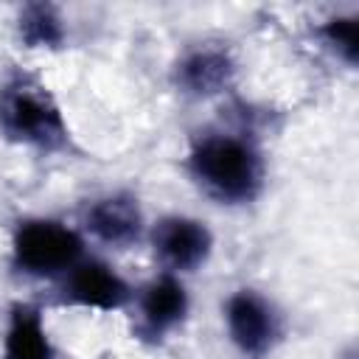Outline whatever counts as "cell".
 <instances>
[{"mask_svg":"<svg viewBox=\"0 0 359 359\" xmlns=\"http://www.w3.org/2000/svg\"><path fill=\"white\" fill-rule=\"evenodd\" d=\"M0 359H59L45 311L34 300H14L6 311Z\"/></svg>","mask_w":359,"mask_h":359,"instance_id":"30bf717a","label":"cell"},{"mask_svg":"<svg viewBox=\"0 0 359 359\" xmlns=\"http://www.w3.org/2000/svg\"><path fill=\"white\" fill-rule=\"evenodd\" d=\"M126 311H132V337L137 342L151 348L168 342L191 317V292L185 278L157 269L149 280L135 286Z\"/></svg>","mask_w":359,"mask_h":359,"instance_id":"5b68a950","label":"cell"},{"mask_svg":"<svg viewBox=\"0 0 359 359\" xmlns=\"http://www.w3.org/2000/svg\"><path fill=\"white\" fill-rule=\"evenodd\" d=\"M135 286L129 278L104 255L87 252L79 258L59 280H56V303L65 309H81V311H98V314H115L126 311L132 303Z\"/></svg>","mask_w":359,"mask_h":359,"instance_id":"8992f818","label":"cell"},{"mask_svg":"<svg viewBox=\"0 0 359 359\" xmlns=\"http://www.w3.org/2000/svg\"><path fill=\"white\" fill-rule=\"evenodd\" d=\"M0 137L48 157L73 149V132L59 98L39 76L22 67L0 79Z\"/></svg>","mask_w":359,"mask_h":359,"instance_id":"7a4b0ae2","label":"cell"},{"mask_svg":"<svg viewBox=\"0 0 359 359\" xmlns=\"http://www.w3.org/2000/svg\"><path fill=\"white\" fill-rule=\"evenodd\" d=\"M14 34H17V42L25 50L53 53V50H62L67 45L70 28H67V20H65L59 6L36 0V3H22L17 8Z\"/></svg>","mask_w":359,"mask_h":359,"instance_id":"8fae6325","label":"cell"},{"mask_svg":"<svg viewBox=\"0 0 359 359\" xmlns=\"http://www.w3.org/2000/svg\"><path fill=\"white\" fill-rule=\"evenodd\" d=\"M317 45L331 53L339 65H345L348 70L356 67L359 62V17L356 14H331L325 20H320L311 28Z\"/></svg>","mask_w":359,"mask_h":359,"instance_id":"7c38bea8","label":"cell"},{"mask_svg":"<svg viewBox=\"0 0 359 359\" xmlns=\"http://www.w3.org/2000/svg\"><path fill=\"white\" fill-rule=\"evenodd\" d=\"M182 168L205 199L230 210L255 205L269 180L264 143L244 123H213L194 132Z\"/></svg>","mask_w":359,"mask_h":359,"instance_id":"6da1fadb","label":"cell"},{"mask_svg":"<svg viewBox=\"0 0 359 359\" xmlns=\"http://www.w3.org/2000/svg\"><path fill=\"white\" fill-rule=\"evenodd\" d=\"M79 230L87 241L104 250L126 252L146 241L149 219L135 191L109 188L84 202L79 213Z\"/></svg>","mask_w":359,"mask_h":359,"instance_id":"52a82bcc","label":"cell"},{"mask_svg":"<svg viewBox=\"0 0 359 359\" xmlns=\"http://www.w3.org/2000/svg\"><path fill=\"white\" fill-rule=\"evenodd\" d=\"M222 323L227 342L244 359H266L286 337L280 306L255 286H238L222 300Z\"/></svg>","mask_w":359,"mask_h":359,"instance_id":"277c9868","label":"cell"},{"mask_svg":"<svg viewBox=\"0 0 359 359\" xmlns=\"http://www.w3.org/2000/svg\"><path fill=\"white\" fill-rule=\"evenodd\" d=\"M171 87L188 101H210L236 87L238 59L222 39H199L185 45L168 70Z\"/></svg>","mask_w":359,"mask_h":359,"instance_id":"9c48e42d","label":"cell"},{"mask_svg":"<svg viewBox=\"0 0 359 359\" xmlns=\"http://www.w3.org/2000/svg\"><path fill=\"white\" fill-rule=\"evenodd\" d=\"M146 244L151 250L160 272L188 278L208 266L216 250V236L210 224L191 213H163L149 224Z\"/></svg>","mask_w":359,"mask_h":359,"instance_id":"ba28073f","label":"cell"},{"mask_svg":"<svg viewBox=\"0 0 359 359\" xmlns=\"http://www.w3.org/2000/svg\"><path fill=\"white\" fill-rule=\"evenodd\" d=\"M87 255V238L79 224L56 216L17 219L8 241V266L28 280L56 283L79 258Z\"/></svg>","mask_w":359,"mask_h":359,"instance_id":"3957f363","label":"cell"}]
</instances>
